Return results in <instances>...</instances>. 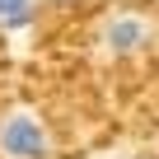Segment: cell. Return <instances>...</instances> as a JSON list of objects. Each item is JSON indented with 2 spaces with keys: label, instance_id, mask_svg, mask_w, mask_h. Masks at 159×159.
I'll use <instances>...</instances> for the list:
<instances>
[{
  "label": "cell",
  "instance_id": "3957f363",
  "mask_svg": "<svg viewBox=\"0 0 159 159\" xmlns=\"http://www.w3.org/2000/svg\"><path fill=\"white\" fill-rule=\"evenodd\" d=\"M28 10H24V0H0V19H5V24H19Z\"/></svg>",
  "mask_w": 159,
  "mask_h": 159
},
{
  "label": "cell",
  "instance_id": "7a4b0ae2",
  "mask_svg": "<svg viewBox=\"0 0 159 159\" xmlns=\"http://www.w3.org/2000/svg\"><path fill=\"white\" fill-rule=\"evenodd\" d=\"M145 38H150V24H145V14H136V10H117V14L103 19V42H108L112 52H140Z\"/></svg>",
  "mask_w": 159,
  "mask_h": 159
},
{
  "label": "cell",
  "instance_id": "6da1fadb",
  "mask_svg": "<svg viewBox=\"0 0 159 159\" xmlns=\"http://www.w3.org/2000/svg\"><path fill=\"white\" fill-rule=\"evenodd\" d=\"M0 154L5 159H52V136L33 112L14 108L0 117Z\"/></svg>",
  "mask_w": 159,
  "mask_h": 159
}]
</instances>
